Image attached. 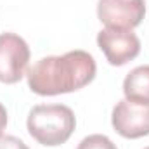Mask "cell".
<instances>
[{
	"label": "cell",
	"mask_w": 149,
	"mask_h": 149,
	"mask_svg": "<svg viewBox=\"0 0 149 149\" xmlns=\"http://www.w3.org/2000/svg\"><path fill=\"white\" fill-rule=\"evenodd\" d=\"M5 127H7V111L0 104V137H2V132L5 130Z\"/></svg>",
	"instance_id": "obj_10"
},
{
	"label": "cell",
	"mask_w": 149,
	"mask_h": 149,
	"mask_svg": "<svg viewBox=\"0 0 149 149\" xmlns=\"http://www.w3.org/2000/svg\"><path fill=\"white\" fill-rule=\"evenodd\" d=\"M146 149H149V148H146Z\"/></svg>",
	"instance_id": "obj_11"
},
{
	"label": "cell",
	"mask_w": 149,
	"mask_h": 149,
	"mask_svg": "<svg viewBox=\"0 0 149 149\" xmlns=\"http://www.w3.org/2000/svg\"><path fill=\"white\" fill-rule=\"evenodd\" d=\"M97 45L113 66H123L141 52V40L132 30L104 28L97 33Z\"/></svg>",
	"instance_id": "obj_4"
},
{
	"label": "cell",
	"mask_w": 149,
	"mask_h": 149,
	"mask_svg": "<svg viewBox=\"0 0 149 149\" xmlns=\"http://www.w3.org/2000/svg\"><path fill=\"white\" fill-rule=\"evenodd\" d=\"M111 121L114 130L125 139L149 135V104L123 99L114 106Z\"/></svg>",
	"instance_id": "obj_6"
},
{
	"label": "cell",
	"mask_w": 149,
	"mask_h": 149,
	"mask_svg": "<svg viewBox=\"0 0 149 149\" xmlns=\"http://www.w3.org/2000/svg\"><path fill=\"white\" fill-rule=\"evenodd\" d=\"M123 94L128 101L149 104V64L139 66L125 76Z\"/></svg>",
	"instance_id": "obj_7"
},
{
	"label": "cell",
	"mask_w": 149,
	"mask_h": 149,
	"mask_svg": "<svg viewBox=\"0 0 149 149\" xmlns=\"http://www.w3.org/2000/svg\"><path fill=\"white\" fill-rule=\"evenodd\" d=\"M30 61L28 43L16 33L0 35V81L17 83L26 71Z\"/></svg>",
	"instance_id": "obj_3"
},
{
	"label": "cell",
	"mask_w": 149,
	"mask_h": 149,
	"mask_svg": "<svg viewBox=\"0 0 149 149\" xmlns=\"http://www.w3.org/2000/svg\"><path fill=\"white\" fill-rule=\"evenodd\" d=\"M144 16V0H99L97 3V17L108 28L132 30L142 23Z\"/></svg>",
	"instance_id": "obj_5"
},
{
	"label": "cell",
	"mask_w": 149,
	"mask_h": 149,
	"mask_svg": "<svg viewBox=\"0 0 149 149\" xmlns=\"http://www.w3.org/2000/svg\"><path fill=\"white\" fill-rule=\"evenodd\" d=\"M28 132L42 146H61L74 132L76 120L64 104H40L28 114Z\"/></svg>",
	"instance_id": "obj_2"
},
{
	"label": "cell",
	"mask_w": 149,
	"mask_h": 149,
	"mask_svg": "<svg viewBox=\"0 0 149 149\" xmlns=\"http://www.w3.org/2000/svg\"><path fill=\"white\" fill-rule=\"evenodd\" d=\"M0 149H30L21 139L14 135H3L0 137Z\"/></svg>",
	"instance_id": "obj_9"
},
{
	"label": "cell",
	"mask_w": 149,
	"mask_h": 149,
	"mask_svg": "<svg viewBox=\"0 0 149 149\" xmlns=\"http://www.w3.org/2000/svg\"><path fill=\"white\" fill-rule=\"evenodd\" d=\"M95 61L85 50L49 56L28 70V85L38 95H59L83 88L95 78Z\"/></svg>",
	"instance_id": "obj_1"
},
{
	"label": "cell",
	"mask_w": 149,
	"mask_h": 149,
	"mask_svg": "<svg viewBox=\"0 0 149 149\" xmlns=\"http://www.w3.org/2000/svg\"><path fill=\"white\" fill-rule=\"evenodd\" d=\"M76 149H118L114 146L109 137L106 135H101V134H94V135H88L85 137Z\"/></svg>",
	"instance_id": "obj_8"
}]
</instances>
